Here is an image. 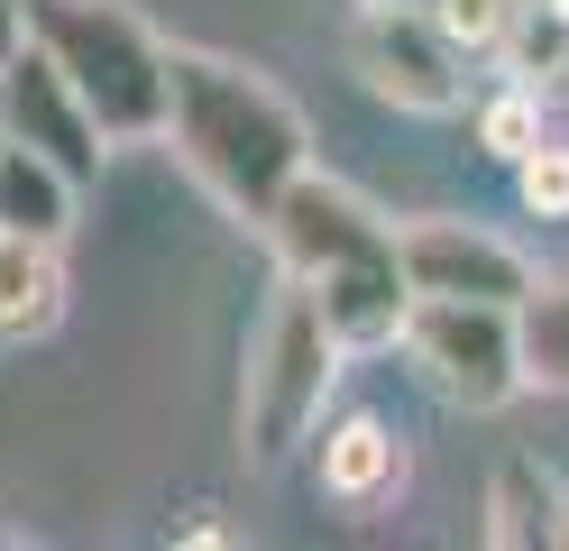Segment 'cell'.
<instances>
[{"instance_id": "obj_7", "label": "cell", "mask_w": 569, "mask_h": 551, "mask_svg": "<svg viewBox=\"0 0 569 551\" xmlns=\"http://www.w3.org/2000/svg\"><path fill=\"white\" fill-rule=\"evenodd\" d=\"M396 248H405L413 294H459V304H523V294H532V257L515 239L478 230V220H450V211L405 220Z\"/></svg>"}, {"instance_id": "obj_3", "label": "cell", "mask_w": 569, "mask_h": 551, "mask_svg": "<svg viewBox=\"0 0 569 551\" xmlns=\"http://www.w3.org/2000/svg\"><path fill=\"white\" fill-rule=\"evenodd\" d=\"M340 358H349V341L322 322L312 285L284 276L267 322H258V341H248V377H239V432H248V451H258V460L295 451V441L322 423V404L340 386Z\"/></svg>"}, {"instance_id": "obj_10", "label": "cell", "mask_w": 569, "mask_h": 551, "mask_svg": "<svg viewBox=\"0 0 569 551\" xmlns=\"http://www.w3.org/2000/svg\"><path fill=\"white\" fill-rule=\"evenodd\" d=\"M74 194L83 184L64 175L56 157H38V147H0V230L10 239H47V248H64V230H74Z\"/></svg>"}, {"instance_id": "obj_2", "label": "cell", "mask_w": 569, "mask_h": 551, "mask_svg": "<svg viewBox=\"0 0 569 551\" xmlns=\"http://www.w3.org/2000/svg\"><path fill=\"white\" fill-rule=\"evenodd\" d=\"M28 47H47L56 73L83 92L101 138H166V92H174V47L120 0H28Z\"/></svg>"}, {"instance_id": "obj_15", "label": "cell", "mask_w": 569, "mask_h": 551, "mask_svg": "<svg viewBox=\"0 0 569 551\" xmlns=\"http://www.w3.org/2000/svg\"><path fill=\"white\" fill-rule=\"evenodd\" d=\"M469 129H478V147L487 157H532V147H542V92L532 83H506V92H487L478 110H469Z\"/></svg>"}, {"instance_id": "obj_1", "label": "cell", "mask_w": 569, "mask_h": 551, "mask_svg": "<svg viewBox=\"0 0 569 551\" xmlns=\"http://www.w3.org/2000/svg\"><path fill=\"white\" fill-rule=\"evenodd\" d=\"M166 138L193 166V184L239 220H267L276 194L312 166V129L267 73H248L230 56L174 47V92H166Z\"/></svg>"}, {"instance_id": "obj_18", "label": "cell", "mask_w": 569, "mask_h": 551, "mask_svg": "<svg viewBox=\"0 0 569 551\" xmlns=\"http://www.w3.org/2000/svg\"><path fill=\"white\" fill-rule=\"evenodd\" d=\"M560 542H569V505H560Z\"/></svg>"}, {"instance_id": "obj_11", "label": "cell", "mask_w": 569, "mask_h": 551, "mask_svg": "<svg viewBox=\"0 0 569 551\" xmlns=\"http://www.w3.org/2000/svg\"><path fill=\"white\" fill-rule=\"evenodd\" d=\"M64 322V257L47 239H10L0 230V350L47 341Z\"/></svg>"}, {"instance_id": "obj_9", "label": "cell", "mask_w": 569, "mask_h": 551, "mask_svg": "<svg viewBox=\"0 0 569 551\" xmlns=\"http://www.w3.org/2000/svg\"><path fill=\"white\" fill-rule=\"evenodd\" d=\"M405 488V441L386 432L377 414H349V423H331L322 432V496L331 505H386Z\"/></svg>"}, {"instance_id": "obj_14", "label": "cell", "mask_w": 569, "mask_h": 551, "mask_svg": "<svg viewBox=\"0 0 569 551\" xmlns=\"http://www.w3.org/2000/svg\"><path fill=\"white\" fill-rule=\"evenodd\" d=\"M515 341H523V386L569 395V276H532L515 304Z\"/></svg>"}, {"instance_id": "obj_16", "label": "cell", "mask_w": 569, "mask_h": 551, "mask_svg": "<svg viewBox=\"0 0 569 551\" xmlns=\"http://www.w3.org/2000/svg\"><path fill=\"white\" fill-rule=\"evenodd\" d=\"M515 194H523L532 220H569V147L560 138H542L532 157H515Z\"/></svg>"}, {"instance_id": "obj_17", "label": "cell", "mask_w": 569, "mask_h": 551, "mask_svg": "<svg viewBox=\"0 0 569 551\" xmlns=\"http://www.w3.org/2000/svg\"><path fill=\"white\" fill-rule=\"evenodd\" d=\"M28 47V0H0V65Z\"/></svg>"}, {"instance_id": "obj_12", "label": "cell", "mask_w": 569, "mask_h": 551, "mask_svg": "<svg viewBox=\"0 0 569 551\" xmlns=\"http://www.w3.org/2000/svg\"><path fill=\"white\" fill-rule=\"evenodd\" d=\"M487 542L496 551H542L560 542V488L542 478V460L532 451H506L487 478Z\"/></svg>"}, {"instance_id": "obj_6", "label": "cell", "mask_w": 569, "mask_h": 551, "mask_svg": "<svg viewBox=\"0 0 569 551\" xmlns=\"http://www.w3.org/2000/svg\"><path fill=\"white\" fill-rule=\"evenodd\" d=\"M349 56H359L368 92L396 110H459L469 101V47L413 0H368L359 28H349Z\"/></svg>"}, {"instance_id": "obj_8", "label": "cell", "mask_w": 569, "mask_h": 551, "mask_svg": "<svg viewBox=\"0 0 569 551\" xmlns=\"http://www.w3.org/2000/svg\"><path fill=\"white\" fill-rule=\"evenodd\" d=\"M0 120H10V138L19 147H38V157H56L74 184H92L101 175V120L83 110V92L56 73V56L47 47H19L10 65H0Z\"/></svg>"}, {"instance_id": "obj_4", "label": "cell", "mask_w": 569, "mask_h": 551, "mask_svg": "<svg viewBox=\"0 0 569 551\" xmlns=\"http://www.w3.org/2000/svg\"><path fill=\"white\" fill-rule=\"evenodd\" d=\"M405 358L422 367V386L459 414H496L523 395V341L515 304H459V294H413L405 313Z\"/></svg>"}, {"instance_id": "obj_13", "label": "cell", "mask_w": 569, "mask_h": 551, "mask_svg": "<svg viewBox=\"0 0 569 551\" xmlns=\"http://www.w3.org/2000/svg\"><path fill=\"white\" fill-rule=\"evenodd\" d=\"M496 56H506L515 83H532V92H569V0H515L506 37H496Z\"/></svg>"}, {"instance_id": "obj_5", "label": "cell", "mask_w": 569, "mask_h": 551, "mask_svg": "<svg viewBox=\"0 0 569 551\" xmlns=\"http://www.w3.org/2000/svg\"><path fill=\"white\" fill-rule=\"evenodd\" d=\"M258 230L276 239L284 276H303V285H322V276H340V267H377V257H405V248H396V220H386L368 194H349L340 175H322V166H303L295 184H284L276 211L258 220Z\"/></svg>"}, {"instance_id": "obj_19", "label": "cell", "mask_w": 569, "mask_h": 551, "mask_svg": "<svg viewBox=\"0 0 569 551\" xmlns=\"http://www.w3.org/2000/svg\"><path fill=\"white\" fill-rule=\"evenodd\" d=\"M0 147H10V120H0Z\"/></svg>"}]
</instances>
